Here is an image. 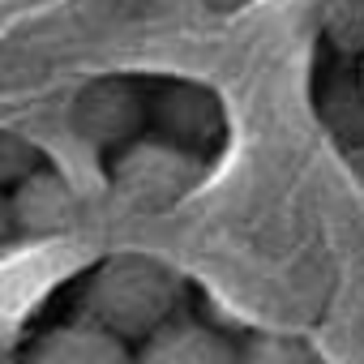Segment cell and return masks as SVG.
Here are the masks:
<instances>
[{
  "mask_svg": "<svg viewBox=\"0 0 364 364\" xmlns=\"http://www.w3.org/2000/svg\"><path fill=\"white\" fill-rule=\"evenodd\" d=\"M31 171H39L35 146L18 133H0V189H18Z\"/></svg>",
  "mask_w": 364,
  "mask_h": 364,
  "instance_id": "obj_9",
  "label": "cell"
},
{
  "mask_svg": "<svg viewBox=\"0 0 364 364\" xmlns=\"http://www.w3.org/2000/svg\"><path fill=\"white\" fill-rule=\"evenodd\" d=\"M180 300V279L141 253H120L107 257L82 296V313L90 326L107 330L120 343H146L150 334H159Z\"/></svg>",
  "mask_w": 364,
  "mask_h": 364,
  "instance_id": "obj_1",
  "label": "cell"
},
{
  "mask_svg": "<svg viewBox=\"0 0 364 364\" xmlns=\"http://www.w3.org/2000/svg\"><path fill=\"white\" fill-rule=\"evenodd\" d=\"M240 360L245 364H321V355L309 343L287 338V334H253L240 347Z\"/></svg>",
  "mask_w": 364,
  "mask_h": 364,
  "instance_id": "obj_8",
  "label": "cell"
},
{
  "mask_svg": "<svg viewBox=\"0 0 364 364\" xmlns=\"http://www.w3.org/2000/svg\"><path fill=\"white\" fill-rule=\"evenodd\" d=\"M9 219L31 240H65L82 223V202L56 171H31L9 198Z\"/></svg>",
  "mask_w": 364,
  "mask_h": 364,
  "instance_id": "obj_3",
  "label": "cell"
},
{
  "mask_svg": "<svg viewBox=\"0 0 364 364\" xmlns=\"http://www.w3.org/2000/svg\"><path fill=\"white\" fill-rule=\"evenodd\" d=\"M146 116L159 124V133H163L167 146H180V150H189V154L202 150V146H210L223 133V107H219V99L206 86H193V82L163 86L146 103Z\"/></svg>",
  "mask_w": 364,
  "mask_h": 364,
  "instance_id": "obj_4",
  "label": "cell"
},
{
  "mask_svg": "<svg viewBox=\"0 0 364 364\" xmlns=\"http://www.w3.org/2000/svg\"><path fill=\"white\" fill-rule=\"evenodd\" d=\"M198 176H202L198 154L167 141H141L116 159L112 189L120 193V202L137 210H167L198 185Z\"/></svg>",
  "mask_w": 364,
  "mask_h": 364,
  "instance_id": "obj_2",
  "label": "cell"
},
{
  "mask_svg": "<svg viewBox=\"0 0 364 364\" xmlns=\"http://www.w3.org/2000/svg\"><path fill=\"white\" fill-rule=\"evenodd\" d=\"M22 364H133V355H129V343L112 338L107 330L90 321H73L39 334Z\"/></svg>",
  "mask_w": 364,
  "mask_h": 364,
  "instance_id": "obj_7",
  "label": "cell"
},
{
  "mask_svg": "<svg viewBox=\"0 0 364 364\" xmlns=\"http://www.w3.org/2000/svg\"><path fill=\"white\" fill-rule=\"evenodd\" d=\"M133 364H245V360H240V347L210 326L167 321L159 334L141 343Z\"/></svg>",
  "mask_w": 364,
  "mask_h": 364,
  "instance_id": "obj_6",
  "label": "cell"
},
{
  "mask_svg": "<svg viewBox=\"0 0 364 364\" xmlns=\"http://www.w3.org/2000/svg\"><path fill=\"white\" fill-rule=\"evenodd\" d=\"M0 364H18V360L9 355V347H0Z\"/></svg>",
  "mask_w": 364,
  "mask_h": 364,
  "instance_id": "obj_12",
  "label": "cell"
},
{
  "mask_svg": "<svg viewBox=\"0 0 364 364\" xmlns=\"http://www.w3.org/2000/svg\"><path fill=\"white\" fill-rule=\"evenodd\" d=\"M14 232V219H9V198H0V245H5V236Z\"/></svg>",
  "mask_w": 364,
  "mask_h": 364,
  "instance_id": "obj_10",
  "label": "cell"
},
{
  "mask_svg": "<svg viewBox=\"0 0 364 364\" xmlns=\"http://www.w3.org/2000/svg\"><path fill=\"white\" fill-rule=\"evenodd\" d=\"M210 9H240V5H249V0H206Z\"/></svg>",
  "mask_w": 364,
  "mask_h": 364,
  "instance_id": "obj_11",
  "label": "cell"
},
{
  "mask_svg": "<svg viewBox=\"0 0 364 364\" xmlns=\"http://www.w3.org/2000/svg\"><path fill=\"white\" fill-rule=\"evenodd\" d=\"M146 120V99L129 82H90L73 103V129L95 146L129 141Z\"/></svg>",
  "mask_w": 364,
  "mask_h": 364,
  "instance_id": "obj_5",
  "label": "cell"
}]
</instances>
